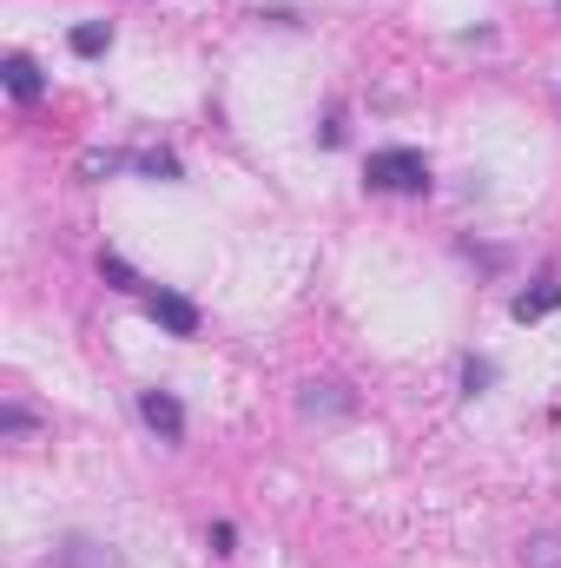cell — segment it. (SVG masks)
Masks as SVG:
<instances>
[{
	"instance_id": "cell-1",
	"label": "cell",
	"mask_w": 561,
	"mask_h": 568,
	"mask_svg": "<svg viewBox=\"0 0 561 568\" xmlns=\"http://www.w3.org/2000/svg\"><path fill=\"white\" fill-rule=\"evenodd\" d=\"M364 179H370V192H429V159L417 145H384V152H370Z\"/></svg>"
},
{
	"instance_id": "cell-2",
	"label": "cell",
	"mask_w": 561,
	"mask_h": 568,
	"mask_svg": "<svg viewBox=\"0 0 561 568\" xmlns=\"http://www.w3.org/2000/svg\"><path fill=\"white\" fill-rule=\"evenodd\" d=\"M145 311H152V324H165L172 337H198V304L192 297H178V291H145Z\"/></svg>"
},
{
	"instance_id": "cell-3",
	"label": "cell",
	"mask_w": 561,
	"mask_h": 568,
	"mask_svg": "<svg viewBox=\"0 0 561 568\" xmlns=\"http://www.w3.org/2000/svg\"><path fill=\"white\" fill-rule=\"evenodd\" d=\"M140 417L159 429L165 443H178V436H185V410H178V397H172V390H140Z\"/></svg>"
},
{
	"instance_id": "cell-4",
	"label": "cell",
	"mask_w": 561,
	"mask_h": 568,
	"mask_svg": "<svg viewBox=\"0 0 561 568\" xmlns=\"http://www.w3.org/2000/svg\"><path fill=\"white\" fill-rule=\"evenodd\" d=\"M0 80H7V93H13V100H40V93H47V73H40L27 53H13V60L0 67Z\"/></svg>"
},
{
	"instance_id": "cell-5",
	"label": "cell",
	"mask_w": 561,
	"mask_h": 568,
	"mask_svg": "<svg viewBox=\"0 0 561 568\" xmlns=\"http://www.w3.org/2000/svg\"><path fill=\"white\" fill-rule=\"evenodd\" d=\"M522 324H536V317H549V311H561V284L555 278H542L536 291H516V304H509Z\"/></svg>"
},
{
	"instance_id": "cell-6",
	"label": "cell",
	"mask_w": 561,
	"mask_h": 568,
	"mask_svg": "<svg viewBox=\"0 0 561 568\" xmlns=\"http://www.w3.org/2000/svg\"><path fill=\"white\" fill-rule=\"evenodd\" d=\"M106 47H113V27H106V20L73 27V53H86V60H93V53H106Z\"/></svg>"
},
{
	"instance_id": "cell-7",
	"label": "cell",
	"mask_w": 561,
	"mask_h": 568,
	"mask_svg": "<svg viewBox=\"0 0 561 568\" xmlns=\"http://www.w3.org/2000/svg\"><path fill=\"white\" fill-rule=\"evenodd\" d=\"M133 165H140V172H152V179H178V159H172V152H140Z\"/></svg>"
},
{
	"instance_id": "cell-8",
	"label": "cell",
	"mask_w": 561,
	"mask_h": 568,
	"mask_svg": "<svg viewBox=\"0 0 561 568\" xmlns=\"http://www.w3.org/2000/svg\"><path fill=\"white\" fill-rule=\"evenodd\" d=\"M0 429H7V436H27V429H33V417H27L20 404H7V410H0Z\"/></svg>"
},
{
	"instance_id": "cell-9",
	"label": "cell",
	"mask_w": 561,
	"mask_h": 568,
	"mask_svg": "<svg viewBox=\"0 0 561 568\" xmlns=\"http://www.w3.org/2000/svg\"><path fill=\"white\" fill-rule=\"evenodd\" d=\"M522 562H536V568H561V542L549 536V542H536V556H522Z\"/></svg>"
},
{
	"instance_id": "cell-10",
	"label": "cell",
	"mask_w": 561,
	"mask_h": 568,
	"mask_svg": "<svg viewBox=\"0 0 561 568\" xmlns=\"http://www.w3.org/2000/svg\"><path fill=\"white\" fill-rule=\"evenodd\" d=\"M100 272H106V278L120 284V291H133V284H140L133 272H126V265H120V258H100Z\"/></svg>"
},
{
	"instance_id": "cell-11",
	"label": "cell",
	"mask_w": 561,
	"mask_h": 568,
	"mask_svg": "<svg viewBox=\"0 0 561 568\" xmlns=\"http://www.w3.org/2000/svg\"><path fill=\"white\" fill-rule=\"evenodd\" d=\"M113 165H120V152H86L80 159V172H113Z\"/></svg>"
}]
</instances>
